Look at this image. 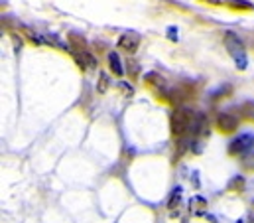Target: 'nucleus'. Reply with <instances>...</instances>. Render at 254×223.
<instances>
[{"label":"nucleus","instance_id":"6e6552de","mask_svg":"<svg viewBox=\"0 0 254 223\" xmlns=\"http://www.w3.org/2000/svg\"><path fill=\"white\" fill-rule=\"evenodd\" d=\"M215 2H223V4H231L235 8H245V10H253V4L249 0H215Z\"/></svg>","mask_w":254,"mask_h":223},{"label":"nucleus","instance_id":"0eeeda50","mask_svg":"<svg viewBox=\"0 0 254 223\" xmlns=\"http://www.w3.org/2000/svg\"><path fill=\"white\" fill-rule=\"evenodd\" d=\"M109 65H111V71H113L115 75H123V73H125L123 63H121V57H119L117 52H111V54H109Z\"/></svg>","mask_w":254,"mask_h":223},{"label":"nucleus","instance_id":"ddd939ff","mask_svg":"<svg viewBox=\"0 0 254 223\" xmlns=\"http://www.w3.org/2000/svg\"><path fill=\"white\" fill-rule=\"evenodd\" d=\"M119 87L125 91V95H127V97L132 95V87H130V85H127V83H119Z\"/></svg>","mask_w":254,"mask_h":223},{"label":"nucleus","instance_id":"9d476101","mask_svg":"<svg viewBox=\"0 0 254 223\" xmlns=\"http://www.w3.org/2000/svg\"><path fill=\"white\" fill-rule=\"evenodd\" d=\"M69 40H71V44H73V46H79V50H77V52H85V38H79L77 34H71V36H69Z\"/></svg>","mask_w":254,"mask_h":223},{"label":"nucleus","instance_id":"423d86ee","mask_svg":"<svg viewBox=\"0 0 254 223\" xmlns=\"http://www.w3.org/2000/svg\"><path fill=\"white\" fill-rule=\"evenodd\" d=\"M217 124H219V128H221L223 132H233V130H237V126H239V120H237V116H233V114H229V112H221L219 118H217Z\"/></svg>","mask_w":254,"mask_h":223},{"label":"nucleus","instance_id":"4468645a","mask_svg":"<svg viewBox=\"0 0 254 223\" xmlns=\"http://www.w3.org/2000/svg\"><path fill=\"white\" fill-rule=\"evenodd\" d=\"M168 34H170V40H178V36H176V34H178V30H176V28H170V30H168Z\"/></svg>","mask_w":254,"mask_h":223},{"label":"nucleus","instance_id":"f03ea898","mask_svg":"<svg viewBox=\"0 0 254 223\" xmlns=\"http://www.w3.org/2000/svg\"><path fill=\"white\" fill-rule=\"evenodd\" d=\"M193 116H195V114H191V112L186 111V109H178V111H174L172 112V132H174L176 136L186 134V132L191 128Z\"/></svg>","mask_w":254,"mask_h":223},{"label":"nucleus","instance_id":"7ed1b4c3","mask_svg":"<svg viewBox=\"0 0 254 223\" xmlns=\"http://www.w3.org/2000/svg\"><path fill=\"white\" fill-rule=\"evenodd\" d=\"M254 148V134L251 132H245L241 136H237L231 144H229V152L233 156H241V154H247Z\"/></svg>","mask_w":254,"mask_h":223},{"label":"nucleus","instance_id":"2eb2a0df","mask_svg":"<svg viewBox=\"0 0 254 223\" xmlns=\"http://www.w3.org/2000/svg\"><path fill=\"white\" fill-rule=\"evenodd\" d=\"M251 223H254V220H253V222H251Z\"/></svg>","mask_w":254,"mask_h":223},{"label":"nucleus","instance_id":"9b49d317","mask_svg":"<svg viewBox=\"0 0 254 223\" xmlns=\"http://www.w3.org/2000/svg\"><path fill=\"white\" fill-rule=\"evenodd\" d=\"M97 89H99V93H105L109 89V75L107 73H101V83L97 85Z\"/></svg>","mask_w":254,"mask_h":223},{"label":"nucleus","instance_id":"1a4fd4ad","mask_svg":"<svg viewBox=\"0 0 254 223\" xmlns=\"http://www.w3.org/2000/svg\"><path fill=\"white\" fill-rule=\"evenodd\" d=\"M180 202H182V190L178 188V190H174V194H172V198H170V204H168V208L172 210V214H174V210L180 206Z\"/></svg>","mask_w":254,"mask_h":223},{"label":"nucleus","instance_id":"39448f33","mask_svg":"<svg viewBox=\"0 0 254 223\" xmlns=\"http://www.w3.org/2000/svg\"><path fill=\"white\" fill-rule=\"evenodd\" d=\"M71 56L77 61V65L81 69H95L97 67V59L91 56L89 52H77V50H71Z\"/></svg>","mask_w":254,"mask_h":223},{"label":"nucleus","instance_id":"20e7f679","mask_svg":"<svg viewBox=\"0 0 254 223\" xmlns=\"http://www.w3.org/2000/svg\"><path fill=\"white\" fill-rule=\"evenodd\" d=\"M140 46V36L136 32H125L121 38H119V48L125 50L128 54H134Z\"/></svg>","mask_w":254,"mask_h":223},{"label":"nucleus","instance_id":"f257e3e1","mask_svg":"<svg viewBox=\"0 0 254 223\" xmlns=\"http://www.w3.org/2000/svg\"><path fill=\"white\" fill-rule=\"evenodd\" d=\"M225 46H227L231 57L235 59L237 67L239 69H247L249 59H247V52H245V44L241 42V38L235 32H225Z\"/></svg>","mask_w":254,"mask_h":223},{"label":"nucleus","instance_id":"f8f14e48","mask_svg":"<svg viewBox=\"0 0 254 223\" xmlns=\"http://www.w3.org/2000/svg\"><path fill=\"white\" fill-rule=\"evenodd\" d=\"M26 34H28V38H30V40H32L34 44H44V38H40L38 34H34V32L30 30V28H26Z\"/></svg>","mask_w":254,"mask_h":223}]
</instances>
